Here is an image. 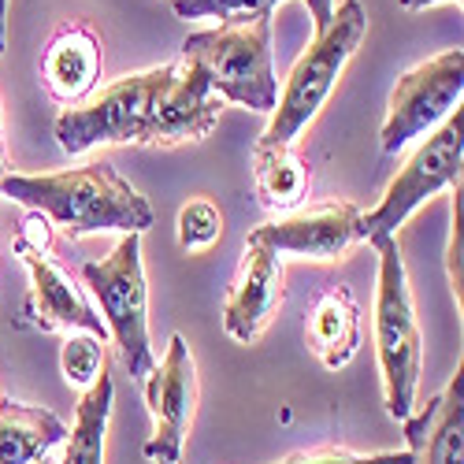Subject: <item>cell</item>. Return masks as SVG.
Wrapping results in <instances>:
<instances>
[{
	"mask_svg": "<svg viewBox=\"0 0 464 464\" xmlns=\"http://www.w3.org/2000/svg\"><path fill=\"white\" fill-rule=\"evenodd\" d=\"M464 93V53L446 49L435 60H423L405 71L391 90V108L382 123V152H398L412 138L435 130L446 115L460 108Z\"/></svg>",
	"mask_w": 464,
	"mask_h": 464,
	"instance_id": "8",
	"label": "cell"
},
{
	"mask_svg": "<svg viewBox=\"0 0 464 464\" xmlns=\"http://www.w3.org/2000/svg\"><path fill=\"white\" fill-rule=\"evenodd\" d=\"M8 179V160H5V145H0V182Z\"/></svg>",
	"mask_w": 464,
	"mask_h": 464,
	"instance_id": "29",
	"label": "cell"
},
{
	"mask_svg": "<svg viewBox=\"0 0 464 464\" xmlns=\"http://www.w3.org/2000/svg\"><path fill=\"white\" fill-rule=\"evenodd\" d=\"M460 152H464V108L446 115L442 127L405 160V168L391 179L379 205L372 212H361L357 238H364V242L394 238L398 227L423 201L435 198L439 189H450L460 182Z\"/></svg>",
	"mask_w": 464,
	"mask_h": 464,
	"instance_id": "7",
	"label": "cell"
},
{
	"mask_svg": "<svg viewBox=\"0 0 464 464\" xmlns=\"http://www.w3.org/2000/svg\"><path fill=\"white\" fill-rule=\"evenodd\" d=\"M19 246L26 249H42V253H53V223L42 216V212H30L23 219V230H19Z\"/></svg>",
	"mask_w": 464,
	"mask_h": 464,
	"instance_id": "25",
	"label": "cell"
},
{
	"mask_svg": "<svg viewBox=\"0 0 464 464\" xmlns=\"http://www.w3.org/2000/svg\"><path fill=\"white\" fill-rule=\"evenodd\" d=\"M279 464H409V453H353L342 446H320V450H301L283 457Z\"/></svg>",
	"mask_w": 464,
	"mask_h": 464,
	"instance_id": "23",
	"label": "cell"
},
{
	"mask_svg": "<svg viewBox=\"0 0 464 464\" xmlns=\"http://www.w3.org/2000/svg\"><path fill=\"white\" fill-rule=\"evenodd\" d=\"M308 342H313V353L331 372L353 361L361 345V308L345 286H334L316 301L313 316H308Z\"/></svg>",
	"mask_w": 464,
	"mask_h": 464,
	"instance_id": "16",
	"label": "cell"
},
{
	"mask_svg": "<svg viewBox=\"0 0 464 464\" xmlns=\"http://www.w3.org/2000/svg\"><path fill=\"white\" fill-rule=\"evenodd\" d=\"M223 111V101L208 86V74L201 63L179 60L171 71V82L157 104V120H152L149 145H182V141H201Z\"/></svg>",
	"mask_w": 464,
	"mask_h": 464,
	"instance_id": "13",
	"label": "cell"
},
{
	"mask_svg": "<svg viewBox=\"0 0 464 464\" xmlns=\"http://www.w3.org/2000/svg\"><path fill=\"white\" fill-rule=\"evenodd\" d=\"M372 246L379 253L375 357H379V375H382V405L394 420H409L416 412V391L423 375V338H420L398 238H379Z\"/></svg>",
	"mask_w": 464,
	"mask_h": 464,
	"instance_id": "2",
	"label": "cell"
},
{
	"mask_svg": "<svg viewBox=\"0 0 464 464\" xmlns=\"http://www.w3.org/2000/svg\"><path fill=\"white\" fill-rule=\"evenodd\" d=\"M37 464H53V460H45V457H42V460H37Z\"/></svg>",
	"mask_w": 464,
	"mask_h": 464,
	"instance_id": "30",
	"label": "cell"
},
{
	"mask_svg": "<svg viewBox=\"0 0 464 464\" xmlns=\"http://www.w3.org/2000/svg\"><path fill=\"white\" fill-rule=\"evenodd\" d=\"M145 405L152 416L145 457L157 464H179L193 423V405H198V368L182 334H171L164 361H157V368L145 375Z\"/></svg>",
	"mask_w": 464,
	"mask_h": 464,
	"instance_id": "9",
	"label": "cell"
},
{
	"mask_svg": "<svg viewBox=\"0 0 464 464\" xmlns=\"http://www.w3.org/2000/svg\"><path fill=\"white\" fill-rule=\"evenodd\" d=\"M175 63H160L101 90L90 104L67 108L56 120V141L67 157H82L97 145H149L157 104L171 82Z\"/></svg>",
	"mask_w": 464,
	"mask_h": 464,
	"instance_id": "5",
	"label": "cell"
},
{
	"mask_svg": "<svg viewBox=\"0 0 464 464\" xmlns=\"http://www.w3.org/2000/svg\"><path fill=\"white\" fill-rule=\"evenodd\" d=\"M283 304V260L260 242H246L238 276L223 297V331L249 345L256 342L267 324L276 320Z\"/></svg>",
	"mask_w": 464,
	"mask_h": 464,
	"instance_id": "11",
	"label": "cell"
},
{
	"mask_svg": "<svg viewBox=\"0 0 464 464\" xmlns=\"http://www.w3.org/2000/svg\"><path fill=\"white\" fill-rule=\"evenodd\" d=\"M82 279L101 301V320L120 345L130 379L145 382V375L157 368V353L149 342V286L141 267V235H123L111 256L90 260L82 267Z\"/></svg>",
	"mask_w": 464,
	"mask_h": 464,
	"instance_id": "6",
	"label": "cell"
},
{
	"mask_svg": "<svg viewBox=\"0 0 464 464\" xmlns=\"http://www.w3.org/2000/svg\"><path fill=\"white\" fill-rule=\"evenodd\" d=\"M364 34H368L364 8L357 0H342V5L331 12V23L316 34V42L297 56L290 79L276 101L272 123H267V130L260 134L256 145H294V138L313 123L320 115V108L327 104L345 63H350L353 53L361 49Z\"/></svg>",
	"mask_w": 464,
	"mask_h": 464,
	"instance_id": "3",
	"label": "cell"
},
{
	"mask_svg": "<svg viewBox=\"0 0 464 464\" xmlns=\"http://www.w3.org/2000/svg\"><path fill=\"white\" fill-rule=\"evenodd\" d=\"M283 0H175L179 19H223V23H249L272 15Z\"/></svg>",
	"mask_w": 464,
	"mask_h": 464,
	"instance_id": "21",
	"label": "cell"
},
{
	"mask_svg": "<svg viewBox=\"0 0 464 464\" xmlns=\"http://www.w3.org/2000/svg\"><path fill=\"white\" fill-rule=\"evenodd\" d=\"M401 8H409V12H423V8H431V5H442V0H398ZM460 5V0H457Z\"/></svg>",
	"mask_w": 464,
	"mask_h": 464,
	"instance_id": "28",
	"label": "cell"
},
{
	"mask_svg": "<svg viewBox=\"0 0 464 464\" xmlns=\"http://www.w3.org/2000/svg\"><path fill=\"white\" fill-rule=\"evenodd\" d=\"M253 182H256V198L264 208L290 212L308 193V168L290 145H256Z\"/></svg>",
	"mask_w": 464,
	"mask_h": 464,
	"instance_id": "18",
	"label": "cell"
},
{
	"mask_svg": "<svg viewBox=\"0 0 464 464\" xmlns=\"http://www.w3.org/2000/svg\"><path fill=\"white\" fill-rule=\"evenodd\" d=\"M308 5V15H313V26H316V34L331 23V12H334V0H304Z\"/></svg>",
	"mask_w": 464,
	"mask_h": 464,
	"instance_id": "26",
	"label": "cell"
},
{
	"mask_svg": "<svg viewBox=\"0 0 464 464\" xmlns=\"http://www.w3.org/2000/svg\"><path fill=\"white\" fill-rule=\"evenodd\" d=\"M182 56L201 63L219 101H235L253 111H276L279 79L272 63V15L189 34L182 42Z\"/></svg>",
	"mask_w": 464,
	"mask_h": 464,
	"instance_id": "4",
	"label": "cell"
},
{
	"mask_svg": "<svg viewBox=\"0 0 464 464\" xmlns=\"http://www.w3.org/2000/svg\"><path fill=\"white\" fill-rule=\"evenodd\" d=\"M460 230H464V193L460 182L453 186V201H450V242H446V276L457 304L464 301V276H460Z\"/></svg>",
	"mask_w": 464,
	"mask_h": 464,
	"instance_id": "24",
	"label": "cell"
},
{
	"mask_svg": "<svg viewBox=\"0 0 464 464\" xmlns=\"http://www.w3.org/2000/svg\"><path fill=\"white\" fill-rule=\"evenodd\" d=\"M361 208L353 201H327L308 212L279 216L249 230L246 242H260L279 256H304V260H338L357 238Z\"/></svg>",
	"mask_w": 464,
	"mask_h": 464,
	"instance_id": "10",
	"label": "cell"
},
{
	"mask_svg": "<svg viewBox=\"0 0 464 464\" xmlns=\"http://www.w3.org/2000/svg\"><path fill=\"white\" fill-rule=\"evenodd\" d=\"M60 364H63L67 382H74V386H90V382L101 375V368L108 364L104 342L93 338V334H86V331H79V334L71 331L67 342H63V350H60Z\"/></svg>",
	"mask_w": 464,
	"mask_h": 464,
	"instance_id": "20",
	"label": "cell"
},
{
	"mask_svg": "<svg viewBox=\"0 0 464 464\" xmlns=\"http://www.w3.org/2000/svg\"><path fill=\"white\" fill-rule=\"evenodd\" d=\"M219 235H223V216L212 201L198 198V201L182 205V212H179V246L186 253H201V249L216 246Z\"/></svg>",
	"mask_w": 464,
	"mask_h": 464,
	"instance_id": "22",
	"label": "cell"
},
{
	"mask_svg": "<svg viewBox=\"0 0 464 464\" xmlns=\"http://www.w3.org/2000/svg\"><path fill=\"white\" fill-rule=\"evenodd\" d=\"M111 398L115 386L108 375V364L101 375L86 386V394L74 412V428H67V446L60 464H104V435H108V416H111Z\"/></svg>",
	"mask_w": 464,
	"mask_h": 464,
	"instance_id": "19",
	"label": "cell"
},
{
	"mask_svg": "<svg viewBox=\"0 0 464 464\" xmlns=\"http://www.w3.org/2000/svg\"><path fill=\"white\" fill-rule=\"evenodd\" d=\"M63 439L67 423L56 412L12 398L0 401V464H34Z\"/></svg>",
	"mask_w": 464,
	"mask_h": 464,
	"instance_id": "17",
	"label": "cell"
},
{
	"mask_svg": "<svg viewBox=\"0 0 464 464\" xmlns=\"http://www.w3.org/2000/svg\"><path fill=\"white\" fill-rule=\"evenodd\" d=\"M19 260L30 272V294H26V316L42 331H86L93 338H108L104 320L93 313V304L82 297V290L71 283V276L53 260V253L26 249L15 242Z\"/></svg>",
	"mask_w": 464,
	"mask_h": 464,
	"instance_id": "12",
	"label": "cell"
},
{
	"mask_svg": "<svg viewBox=\"0 0 464 464\" xmlns=\"http://www.w3.org/2000/svg\"><path fill=\"white\" fill-rule=\"evenodd\" d=\"M97 79H101V42L93 37V30L63 26L49 42L42 63V82L49 97L74 108L97 86Z\"/></svg>",
	"mask_w": 464,
	"mask_h": 464,
	"instance_id": "15",
	"label": "cell"
},
{
	"mask_svg": "<svg viewBox=\"0 0 464 464\" xmlns=\"http://www.w3.org/2000/svg\"><path fill=\"white\" fill-rule=\"evenodd\" d=\"M8 49V0H0V53Z\"/></svg>",
	"mask_w": 464,
	"mask_h": 464,
	"instance_id": "27",
	"label": "cell"
},
{
	"mask_svg": "<svg viewBox=\"0 0 464 464\" xmlns=\"http://www.w3.org/2000/svg\"><path fill=\"white\" fill-rule=\"evenodd\" d=\"M0 198L42 212L67 238H86L101 230L145 235L152 227V205L108 160L53 175H8L0 182Z\"/></svg>",
	"mask_w": 464,
	"mask_h": 464,
	"instance_id": "1",
	"label": "cell"
},
{
	"mask_svg": "<svg viewBox=\"0 0 464 464\" xmlns=\"http://www.w3.org/2000/svg\"><path fill=\"white\" fill-rule=\"evenodd\" d=\"M405 423L409 464H464V375L460 364L446 391L435 394Z\"/></svg>",
	"mask_w": 464,
	"mask_h": 464,
	"instance_id": "14",
	"label": "cell"
}]
</instances>
